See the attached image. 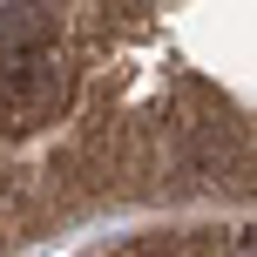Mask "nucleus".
Listing matches in <instances>:
<instances>
[{
	"label": "nucleus",
	"mask_w": 257,
	"mask_h": 257,
	"mask_svg": "<svg viewBox=\"0 0 257 257\" xmlns=\"http://www.w3.org/2000/svg\"><path fill=\"white\" fill-rule=\"evenodd\" d=\"M68 61L54 48L41 54H7V68H0V115H7V128H41L54 122L68 108Z\"/></svg>",
	"instance_id": "1"
},
{
	"label": "nucleus",
	"mask_w": 257,
	"mask_h": 257,
	"mask_svg": "<svg viewBox=\"0 0 257 257\" xmlns=\"http://www.w3.org/2000/svg\"><path fill=\"white\" fill-rule=\"evenodd\" d=\"M54 41V14L48 7H7L0 14V48L7 54H41Z\"/></svg>",
	"instance_id": "3"
},
{
	"label": "nucleus",
	"mask_w": 257,
	"mask_h": 257,
	"mask_svg": "<svg viewBox=\"0 0 257 257\" xmlns=\"http://www.w3.org/2000/svg\"><path fill=\"white\" fill-rule=\"evenodd\" d=\"M237 156V128L223 115H203V122H183V163L196 169V176H223Z\"/></svg>",
	"instance_id": "2"
}]
</instances>
